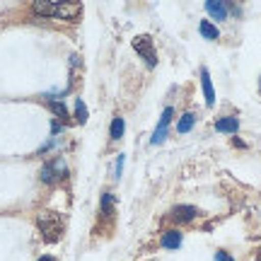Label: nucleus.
Returning a JSON list of instances; mask_svg holds the SVG:
<instances>
[{
	"instance_id": "1",
	"label": "nucleus",
	"mask_w": 261,
	"mask_h": 261,
	"mask_svg": "<svg viewBox=\"0 0 261 261\" xmlns=\"http://www.w3.org/2000/svg\"><path fill=\"white\" fill-rule=\"evenodd\" d=\"M37 225L46 242H58L63 234V220L58 213H41L37 218Z\"/></svg>"
},
{
	"instance_id": "2",
	"label": "nucleus",
	"mask_w": 261,
	"mask_h": 261,
	"mask_svg": "<svg viewBox=\"0 0 261 261\" xmlns=\"http://www.w3.org/2000/svg\"><path fill=\"white\" fill-rule=\"evenodd\" d=\"M133 48H136V54H138L150 68L158 65V54H155V46H152V39L150 37H136L133 39Z\"/></svg>"
},
{
	"instance_id": "3",
	"label": "nucleus",
	"mask_w": 261,
	"mask_h": 261,
	"mask_svg": "<svg viewBox=\"0 0 261 261\" xmlns=\"http://www.w3.org/2000/svg\"><path fill=\"white\" fill-rule=\"evenodd\" d=\"M83 5L80 3H54V17L58 19H75L80 17Z\"/></svg>"
},
{
	"instance_id": "4",
	"label": "nucleus",
	"mask_w": 261,
	"mask_h": 261,
	"mask_svg": "<svg viewBox=\"0 0 261 261\" xmlns=\"http://www.w3.org/2000/svg\"><path fill=\"white\" fill-rule=\"evenodd\" d=\"M172 107H167L165 112H162V116H160V123L158 128H155V133H152V138H150V143L152 145H160V143H165V138H167V128H169V121H172Z\"/></svg>"
},
{
	"instance_id": "5",
	"label": "nucleus",
	"mask_w": 261,
	"mask_h": 261,
	"mask_svg": "<svg viewBox=\"0 0 261 261\" xmlns=\"http://www.w3.org/2000/svg\"><path fill=\"white\" fill-rule=\"evenodd\" d=\"M65 177V165L63 160H56V162H48V165H44V169H41V181H56V179Z\"/></svg>"
},
{
	"instance_id": "6",
	"label": "nucleus",
	"mask_w": 261,
	"mask_h": 261,
	"mask_svg": "<svg viewBox=\"0 0 261 261\" xmlns=\"http://www.w3.org/2000/svg\"><path fill=\"white\" fill-rule=\"evenodd\" d=\"M196 215H198V211H196L194 205H174L169 218H172L174 223H189V220H194Z\"/></svg>"
},
{
	"instance_id": "7",
	"label": "nucleus",
	"mask_w": 261,
	"mask_h": 261,
	"mask_svg": "<svg viewBox=\"0 0 261 261\" xmlns=\"http://www.w3.org/2000/svg\"><path fill=\"white\" fill-rule=\"evenodd\" d=\"M205 12L213 15L218 22H223V19L227 17V5L220 3V0H205Z\"/></svg>"
},
{
	"instance_id": "8",
	"label": "nucleus",
	"mask_w": 261,
	"mask_h": 261,
	"mask_svg": "<svg viewBox=\"0 0 261 261\" xmlns=\"http://www.w3.org/2000/svg\"><path fill=\"white\" fill-rule=\"evenodd\" d=\"M237 128H240L237 116H220V119L215 121V130H218V133H237Z\"/></svg>"
},
{
	"instance_id": "9",
	"label": "nucleus",
	"mask_w": 261,
	"mask_h": 261,
	"mask_svg": "<svg viewBox=\"0 0 261 261\" xmlns=\"http://www.w3.org/2000/svg\"><path fill=\"white\" fill-rule=\"evenodd\" d=\"M201 87H203V94H205V104L213 107L215 104V90H213V83H211V73L208 70H201Z\"/></svg>"
},
{
	"instance_id": "10",
	"label": "nucleus",
	"mask_w": 261,
	"mask_h": 261,
	"mask_svg": "<svg viewBox=\"0 0 261 261\" xmlns=\"http://www.w3.org/2000/svg\"><path fill=\"white\" fill-rule=\"evenodd\" d=\"M160 242H162L165 249H179V247H181V232H179V230H167V232L162 234Z\"/></svg>"
},
{
	"instance_id": "11",
	"label": "nucleus",
	"mask_w": 261,
	"mask_h": 261,
	"mask_svg": "<svg viewBox=\"0 0 261 261\" xmlns=\"http://www.w3.org/2000/svg\"><path fill=\"white\" fill-rule=\"evenodd\" d=\"M198 32H201V34H203L205 39H211V41H215V39H220V29L215 27L213 22H201V24H198Z\"/></svg>"
},
{
	"instance_id": "12",
	"label": "nucleus",
	"mask_w": 261,
	"mask_h": 261,
	"mask_svg": "<svg viewBox=\"0 0 261 261\" xmlns=\"http://www.w3.org/2000/svg\"><path fill=\"white\" fill-rule=\"evenodd\" d=\"M194 123H196V116L191 112H187L184 114V116H181V119H179V123H177V130L179 133H181V136H184V133H189V130L194 128Z\"/></svg>"
},
{
	"instance_id": "13",
	"label": "nucleus",
	"mask_w": 261,
	"mask_h": 261,
	"mask_svg": "<svg viewBox=\"0 0 261 261\" xmlns=\"http://www.w3.org/2000/svg\"><path fill=\"white\" fill-rule=\"evenodd\" d=\"M48 109L56 114L58 119H68V109H65L63 102H58V99H51V102H48Z\"/></svg>"
},
{
	"instance_id": "14",
	"label": "nucleus",
	"mask_w": 261,
	"mask_h": 261,
	"mask_svg": "<svg viewBox=\"0 0 261 261\" xmlns=\"http://www.w3.org/2000/svg\"><path fill=\"white\" fill-rule=\"evenodd\" d=\"M123 136V119L121 116H114L112 121V140H119Z\"/></svg>"
},
{
	"instance_id": "15",
	"label": "nucleus",
	"mask_w": 261,
	"mask_h": 261,
	"mask_svg": "<svg viewBox=\"0 0 261 261\" xmlns=\"http://www.w3.org/2000/svg\"><path fill=\"white\" fill-rule=\"evenodd\" d=\"M75 119H77V123H85V121H87V109H85V102H83V99H77V102H75Z\"/></svg>"
},
{
	"instance_id": "16",
	"label": "nucleus",
	"mask_w": 261,
	"mask_h": 261,
	"mask_svg": "<svg viewBox=\"0 0 261 261\" xmlns=\"http://www.w3.org/2000/svg\"><path fill=\"white\" fill-rule=\"evenodd\" d=\"M112 208H114V196L112 194H104L102 196V213L112 215Z\"/></svg>"
},
{
	"instance_id": "17",
	"label": "nucleus",
	"mask_w": 261,
	"mask_h": 261,
	"mask_svg": "<svg viewBox=\"0 0 261 261\" xmlns=\"http://www.w3.org/2000/svg\"><path fill=\"white\" fill-rule=\"evenodd\" d=\"M121 169H123V155H119V158H116V167H114V174H116V177H121Z\"/></svg>"
},
{
	"instance_id": "18",
	"label": "nucleus",
	"mask_w": 261,
	"mask_h": 261,
	"mask_svg": "<svg viewBox=\"0 0 261 261\" xmlns=\"http://www.w3.org/2000/svg\"><path fill=\"white\" fill-rule=\"evenodd\" d=\"M215 261H234V259H232V256H230L227 252H223V249H220V252L215 254Z\"/></svg>"
},
{
	"instance_id": "19",
	"label": "nucleus",
	"mask_w": 261,
	"mask_h": 261,
	"mask_svg": "<svg viewBox=\"0 0 261 261\" xmlns=\"http://www.w3.org/2000/svg\"><path fill=\"white\" fill-rule=\"evenodd\" d=\"M39 261H54V259H51V256H41V259H39Z\"/></svg>"
},
{
	"instance_id": "20",
	"label": "nucleus",
	"mask_w": 261,
	"mask_h": 261,
	"mask_svg": "<svg viewBox=\"0 0 261 261\" xmlns=\"http://www.w3.org/2000/svg\"><path fill=\"white\" fill-rule=\"evenodd\" d=\"M256 254H259V256H256V261H261V247H259V252H256Z\"/></svg>"
}]
</instances>
